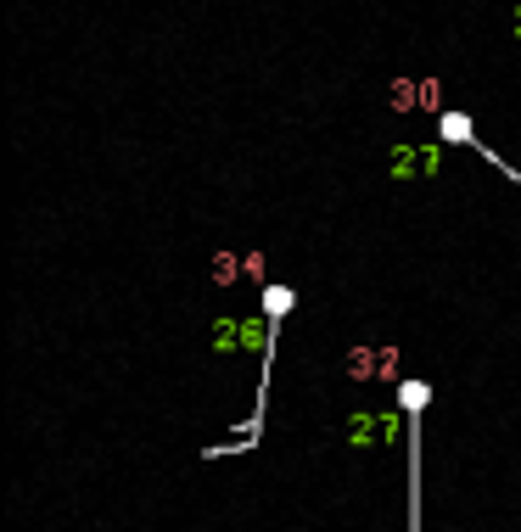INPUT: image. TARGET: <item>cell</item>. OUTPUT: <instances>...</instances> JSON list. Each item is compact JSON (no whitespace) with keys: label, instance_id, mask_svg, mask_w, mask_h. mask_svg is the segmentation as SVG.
Listing matches in <instances>:
<instances>
[{"label":"cell","instance_id":"obj_1","mask_svg":"<svg viewBox=\"0 0 521 532\" xmlns=\"http://www.w3.org/2000/svg\"><path fill=\"white\" fill-rule=\"evenodd\" d=\"M348 376L353 381H393L398 376V353L393 348H353L348 353Z\"/></svg>","mask_w":521,"mask_h":532},{"label":"cell","instance_id":"obj_2","mask_svg":"<svg viewBox=\"0 0 521 532\" xmlns=\"http://www.w3.org/2000/svg\"><path fill=\"white\" fill-rule=\"evenodd\" d=\"M258 337H264L258 325H219L213 330V342H247V348H258Z\"/></svg>","mask_w":521,"mask_h":532},{"label":"cell","instance_id":"obj_3","mask_svg":"<svg viewBox=\"0 0 521 532\" xmlns=\"http://www.w3.org/2000/svg\"><path fill=\"white\" fill-rule=\"evenodd\" d=\"M348 431H353V438H381V443H387V438H393V420H370V415H359Z\"/></svg>","mask_w":521,"mask_h":532}]
</instances>
